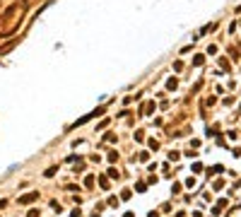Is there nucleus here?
Segmentation results:
<instances>
[{
  "mask_svg": "<svg viewBox=\"0 0 241 217\" xmlns=\"http://www.w3.org/2000/svg\"><path fill=\"white\" fill-rule=\"evenodd\" d=\"M36 198H39V193H27V195H22V198H19V203H22V205H27V203L36 200Z\"/></svg>",
  "mask_w": 241,
  "mask_h": 217,
  "instance_id": "obj_1",
  "label": "nucleus"
},
{
  "mask_svg": "<svg viewBox=\"0 0 241 217\" xmlns=\"http://www.w3.org/2000/svg\"><path fill=\"white\" fill-rule=\"evenodd\" d=\"M167 87H169V89H176V80H174V77L169 80V82H167Z\"/></svg>",
  "mask_w": 241,
  "mask_h": 217,
  "instance_id": "obj_2",
  "label": "nucleus"
},
{
  "mask_svg": "<svg viewBox=\"0 0 241 217\" xmlns=\"http://www.w3.org/2000/svg\"><path fill=\"white\" fill-rule=\"evenodd\" d=\"M29 217H39V212H36V210H32V212H29Z\"/></svg>",
  "mask_w": 241,
  "mask_h": 217,
  "instance_id": "obj_3",
  "label": "nucleus"
}]
</instances>
